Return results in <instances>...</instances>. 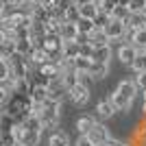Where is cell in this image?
Returning a JSON list of instances; mask_svg holds the SVG:
<instances>
[{"instance_id":"cell-5","label":"cell","mask_w":146,"mask_h":146,"mask_svg":"<svg viewBox=\"0 0 146 146\" xmlns=\"http://www.w3.org/2000/svg\"><path fill=\"white\" fill-rule=\"evenodd\" d=\"M85 137L92 142V144H96V146H103L105 142H107V140L111 137V135H109V131H107V127H105L103 122H98V124H96L94 129H92V131L85 135Z\"/></svg>"},{"instance_id":"cell-15","label":"cell","mask_w":146,"mask_h":146,"mask_svg":"<svg viewBox=\"0 0 146 146\" xmlns=\"http://www.w3.org/2000/svg\"><path fill=\"white\" fill-rule=\"evenodd\" d=\"M48 144L50 146H70V142H68V135L63 133V131H52Z\"/></svg>"},{"instance_id":"cell-9","label":"cell","mask_w":146,"mask_h":146,"mask_svg":"<svg viewBox=\"0 0 146 146\" xmlns=\"http://www.w3.org/2000/svg\"><path fill=\"white\" fill-rule=\"evenodd\" d=\"M98 122H100V120H96L94 116H81L79 120H76V129H79V133H81V135H87L92 129L98 124Z\"/></svg>"},{"instance_id":"cell-1","label":"cell","mask_w":146,"mask_h":146,"mask_svg":"<svg viewBox=\"0 0 146 146\" xmlns=\"http://www.w3.org/2000/svg\"><path fill=\"white\" fill-rule=\"evenodd\" d=\"M135 96H137V83L135 81H122L113 90L111 100H113L118 111H129L131 105H133V100H135Z\"/></svg>"},{"instance_id":"cell-7","label":"cell","mask_w":146,"mask_h":146,"mask_svg":"<svg viewBox=\"0 0 146 146\" xmlns=\"http://www.w3.org/2000/svg\"><path fill=\"white\" fill-rule=\"evenodd\" d=\"M137 52H140V50L135 48L133 44H122L120 48H118V59H120L122 66H129V68H131V63L135 61Z\"/></svg>"},{"instance_id":"cell-20","label":"cell","mask_w":146,"mask_h":146,"mask_svg":"<svg viewBox=\"0 0 146 146\" xmlns=\"http://www.w3.org/2000/svg\"><path fill=\"white\" fill-rule=\"evenodd\" d=\"M90 63H92V59H87V57H76L74 59V66H76V72L79 74H87Z\"/></svg>"},{"instance_id":"cell-27","label":"cell","mask_w":146,"mask_h":146,"mask_svg":"<svg viewBox=\"0 0 146 146\" xmlns=\"http://www.w3.org/2000/svg\"><path fill=\"white\" fill-rule=\"evenodd\" d=\"M76 146H96V144H92V142L87 140L85 135H81V137H79V142H76Z\"/></svg>"},{"instance_id":"cell-24","label":"cell","mask_w":146,"mask_h":146,"mask_svg":"<svg viewBox=\"0 0 146 146\" xmlns=\"http://www.w3.org/2000/svg\"><path fill=\"white\" fill-rule=\"evenodd\" d=\"M92 55H94V46H92V44L81 46V57H87V59H92Z\"/></svg>"},{"instance_id":"cell-21","label":"cell","mask_w":146,"mask_h":146,"mask_svg":"<svg viewBox=\"0 0 146 146\" xmlns=\"http://www.w3.org/2000/svg\"><path fill=\"white\" fill-rule=\"evenodd\" d=\"M111 18H116V20H122V22H127V20L131 18V9H129V7H120V5H118Z\"/></svg>"},{"instance_id":"cell-26","label":"cell","mask_w":146,"mask_h":146,"mask_svg":"<svg viewBox=\"0 0 146 146\" xmlns=\"http://www.w3.org/2000/svg\"><path fill=\"white\" fill-rule=\"evenodd\" d=\"M103 146H133V144H129V142H120V140H116V137H109Z\"/></svg>"},{"instance_id":"cell-19","label":"cell","mask_w":146,"mask_h":146,"mask_svg":"<svg viewBox=\"0 0 146 146\" xmlns=\"http://www.w3.org/2000/svg\"><path fill=\"white\" fill-rule=\"evenodd\" d=\"M111 20H113V18H111L109 13H103V11H100L96 18H94V24H96V29H103V31H105L107 26H109Z\"/></svg>"},{"instance_id":"cell-3","label":"cell","mask_w":146,"mask_h":146,"mask_svg":"<svg viewBox=\"0 0 146 146\" xmlns=\"http://www.w3.org/2000/svg\"><path fill=\"white\" fill-rule=\"evenodd\" d=\"M90 96H92V92H90V85H87L85 81H79V83L70 90V100H72L76 107L87 105L90 103Z\"/></svg>"},{"instance_id":"cell-11","label":"cell","mask_w":146,"mask_h":146,"mask_svg":"<svg viewBox=\"0 0 146 146\" xmlns=\"http://www.w3.org/2000/svg\"><path fill=\"white\" fill-rule=\"evenodd\" d=\"M90 44L94 46V48H98V46H109L111 39L107 37V33H105L103 29H96V31L90 35Z\"/></svg>"},{"instance_id":"cell-17","label":"cell","mask_w":146,"mask_h":146,"mask_svg":"<svg viewBox=\"0 0 146 146\" xmlns=\"http://www.w3.org/2000/svg\"><path fill=\"white\" fill-rule=\"evenodd\" d=\"M39 135H42V133H35V131H26V129H24V135H22L20 144H24V146H37V144H39Z\"/></svg>"},{"instance_id":"cell-29","label":"cell","mask_w":146,"mask_h":146,"mask_svg":"<svg viewBox=\"0 0 146 146\" xmlns=\"http://www.w3.org/2000/svg\"><path fill=\"white\" fill-rule=\"evenodd\" d=\"M87 2H94V0H72L74 7H83V5H87Z\"/></svg>"},{"instance_id":"cell-4","label":"cell","mask_w":146,"mask_h":146,"mask_svg":"<svg viewBox=\"0 0 146 146\" xmlns=\"http://www.w3.org/2000/svg\"><path fill=\"white\" fill-rule=\"evenodd\" d=\"M127 22H122V20H111L109 26L105 29V33H107V37H109L111 42H118V39H124V35H127Z\"/></svg>"},{"instance_id":"cell-25","label":"cell","mask_w":146,"mask_h":146,"mask_svg":"<svg viewBox=\"0 0 146 146\" xmlns=\"http://www.w3.org/2000/svg\"><path fill=\"white\" fill-rule=\"evenodd\" d=\"M135 83H137V87H140V90L144 92V90H146V72L135 74Z\"/></svg>"},{"instance_id":"cell-2","label":"cell","mask_w":146,"mask_h":146,"mask_svg":"<svg viewBox=\"0 0 146 146\" xmlns=\"http://www.w3.org/2000/svg\"><path fill=\"white\" fill-rule=\"evenodd\" d=\"M59 107H61V103H57L52 98H48L42 105V109L37 111V116L42 120L44 129H55L57 127V122H59Z\"/></svg>"},{"instance_id":"cell-31","label":"cell","mask_w":146,"mask_h":146,"mask_svg":"<svg viewBox=\"0 0 146 146\" xmlns=\"http://www.w3.org/2000/svg\"><path fill=\"white\" fill-rule=\"evenodd\" d=\"M144 15H146V9H144Z\"/></svg>"},{"instance_id":"cell-14","label":"cell","mask_w":146,"mask_h":146,"mask_svg":"<svg viewBox=\"0 0 146 146\" xmlns=\"http://www.w3.org/2000/svg\"><path fill=\"white\" fill-rule=\"evenodd\" d=\"M105 74H107V63H98V61H92L90 63L87 76H92V79H103Z\"/></svg>"},{"instance_id":"cell-18","label":"cell","mask_w":146,"mask_h":146,"mask_svg":"<svg viewBox=\"0 0 146 146\" xmlns=\"http://www.w3.org/2000/svg\"><path fill=\"white\" fill-rule=\"evenodd\" d=\"M79 26V33H85V35H92L94 31H96V24H94V20H87V18H81L76 22Z\"/></svg>"},{"instance_id":"cell-16","label":"cell","mask_w":146,"mask_h":146,"mask_svg":"<svg viewBox=\"0 0 146 146\" xmlns=\"http://www.w3.org/2000/svg\"><path fill=\"white\" fill-rule=\"evenodd\" d=\"M131 70H133L135 74H142V72H146V52H137L135 61L131 63Z\"/></svg>"},{"instance_id":"cell-10","label":"cell","mask_w":146,"mask_h":146,"mask_svg":"<svg viewBox=\"0 0 146 146\" xmlns=\"http://www.w3.org/2000/svg\"><path fill=\"white\" fill-rule=\"evenodd\" d=\"M127 29L129 31H142V29H146V15H144V11H142V13H131V18L127 20Z\"/></svg>"},{"instance_id":"cell-6","label":"cell","mask_w":146,"mask_h":146,"mask_svg":"<svg viewBox=\"0 0 146 146\" xmlns=\"http://www.w3.org/2000/svg\"><path fill=\"white\" fill-rule=\"evenodd\" d=\"M116 105H113V100L111 98H103V100H98L96 105V116L100 118V120H109V118L116 116Z\"/></svg>"},{"instance_id":"cell-28","label":"cell","mask_w":146,"mask_h":146,"mask_svg":"<svg viewBox=\"0 0 146 146\" xmlns=\"http://www.w3.org/2000/svg\"><path fill=\"white\" fill-rule=\"evenodd\" d=\"M7 5H11V7H18V5H24L26 0H5Z\"/></svg>"},{"instance_id":"cell-30","label":"cell","mask_w":146,"mask_h":146,"mask_svg":"<svg viewBox=\"0 0 146 146\" xmlns=\"http://www.w3.org/2000/svg\"><path fill=\"white\" fill-rule=\"evenodd\" d=\"M13 146H24V144H20V142H18V144H13Z\"/></svg>"},{"instance_id":"cell-23","label":"cell","mask_w":146,"mask_h":146,"mask_svg":"<svg viewBox=\"0 0 146 146\" xmlns=\"http://www.w3.org/2000/svg\"><path fill=\"white\" fill-rule=\"evenodd\" d=\"M129 9H131V13H142L146 9V0H131Z\"/></svg>"},{"instance_id":"cell-13","label":"cell","mask_w":146,"mask_h":146,"mask_svg":"<svg viewBox=\"0 0 146 146\" xmlns=\"http://www.w3.org/2000/svg\"><path fill=\"white\" fill-rule=\"evenodd\" d=\"M63 57H66V59H76V57H81V44L79 42H63Z\"/></svg>"},{"instance_id":"cell-22","label":"cell","mask_w":146,"mask_h":146,"mask_svg":"<svg viewBox=\"0 0 146 146\" xmlns=\"http://www.w3.org/2000/svg\"><path fill=\"white\" fill-rule=\"evenodd\" d=\"M66 20H68V22H74V24H76V22L81 20V9L72 5L70 9H68V13H66Z\"/></svg>"},{"instance_id":"cell-8","label":"cell","mask_w":146,"mask_h":146,"mask_svg":"<svg viewBox=\"0 0 146 146\" xmlns=\"http://www.w3.org/2000/svg\"><path fill=\"white\" fill-rule=\"evenodd\" d=\"M59 35L63 37V42H76V37H79V26L74 24V22H63L59 29Z\"/></svg>"},{"instance_id":"cell-12","label":"cell","mask_w":146,"mask_h":146,"mask_svg":"<svg viewBox=\"0 0 146 146\" xmlns=\"http://www.w3.org/2000/svg\"><path fill=\"white\" fill-rule=\"evenodd\" d=\"M109 59H111V48H109V46H98V48H94L92 61H98V63H109Z\"/></svg>"}]
</instances>
